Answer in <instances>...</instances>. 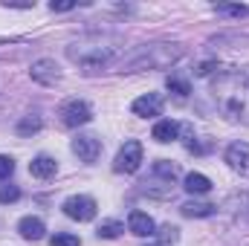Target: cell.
Returning a JSON list of instances; mask_svg holds the SVG:
<instances>
[{"label": "cell", "instance_id": "cell-1", "mask_svg": "<svg viewBox=\"0 0 249 246\" xmlns=\"http://www.w3.org/2000/svg\"><path fill=\"white\" fill-rule=\"evenodd\" d=\"M212 96L217 110L229 122L249 124V75L247 72H223L212 84Z\"/></svg>", "mask_w": 249, "mask_h": 246}, {"label": "cell", "instance_id": "cell-2", "mask_svg": "<svg viewBox=\"0 0 249 246\" xmlns=\"http://www.w3.org/2000/svg\"><path fill=\"white\" fill-rule=\"evenodd\" d=\"M119 53H122V47L110 35H81L78 41H72L67 47V58L78 67H84V70L107 67Z\"/></svg>", "mask_w": 249, "mask_h": 246}, {"label": "cell", "instance_id": "cell-3", "mask_svg": "<svg viewBox=\"0 0 249 246\" xmlns=\"http://www.w3.org/2000/svg\"><path fill=\"white\" fill-rule=\"evenodd\" d=\"M183 55L180 47L174 44H148V47H139L130 58H124L122 67L124 70H162V67H171Z\"/></svg>", "mask_w": 249, "mask_h": 246}, {"label": "cell", "instance_id": "cell-4", "mask_svg": "<svg viewBox=\"0 0 249 246\" xmlns=\"http://www.w3.org/2000/svg\"><path fill=\"white\" fill-rule=\"evenodd\" d=\"M61 209L70 220H78V223H90V220L96 217V211H99L96 200L87 197V194H72V197H67Z\"/></svg>", "mask_w": 249, "mask_h": 246}, {"label": "cell", "instance_id": "cell-5", "mask_svg": "<svg viewBox=\"0 0 249 246\" xmlns=\"http://www.w3.org/2000/svg\"><path fill=\"white\" fill-rule=\"evenodd\" d=\"M139 165H142V142L127 139L122 148H119L116 159H113V171L116 174H136Z\"/></svg>", "mask_w": 249, "mask_h": 246}, {"label": "cell", "instance_id": "cell-6", "mask_svg": "<svg viewBox=\"0 0 249 246\" xmlns=\"http://www.w3.org/2000/svg\"><path fill=\"white\" fill-rule=\"evenodd\" d=\"M58 116H61V122L67 124V127H81V124H87L90 119H93V107H90L87 102L70 99L67 105H61Z\"/></svg>", "mask_w": 249, "mask_h": 246}, {"label": "cell", "instance_id": "cell-7", "mask_svg": "<svg viewBox=\"0 0 249 246\" xmlns=\"http://www.w3.org/2000/svg\"><path fill=\"white\" fill-rule=\"evenodd\" d=\"M72 154L81 159V162H96L102 157V139L93 136V133H78L72 139Z\"/></svg>", "mask_w": 249, "mask_h": 246}, {"label": "cell", "instance_id": "cell-8", "mask_svg": "<svg viewBox=\"0 0 249 246\" xmlns=\"http://www.w3.org/2000/svg\"><path fill=\"white\" fill-rule=\"evenodd\" d=\"M29 75H32V81H38V84H44V87H55V84L61 81V67L53 61V58H41V61L32 64Z\"/></svg>", "mask_w": 249, "mask_h": 246}, {"label": "cell", "instance_id": "cell-9", "mask_svg": "<svg viewBox=\"0 0 249 246\" xmlns=\"http://www.w3.org/2000/svg\"><path fill=\"white\" fill-rule=\"evenodd\" d=\"M226 162L241 177H249V142H232L226 148Z\"/></svg>", "mask_w": 249, "mask_h": 246}, {"label": "cell", "instance_id": "cell-10", "mask_svg": "<svg viewBox=\"0 0 249 246\" xmlns=\"http://www.w3.org/2000/svg\"><path fill=\"white\" fill-rule=\"evenodd\" d=\"M130 110H133L136 116H142V119H154V116L162 113V96H160V93H145V96H139V99L130 105Z\"/></svg>", "mask_w": 249, "mask_h": 246}, {"label": "cell", "instance_id": "cell-11", "mask_svg": "<svg viewBox=\"0 0 249 246\" xmlns=\"http://www.w3.org/2000/svg\"><path fill=\"white\" fill-rule=\"evenodd\" d=\"M127 229H130L136 238H151V235L157 232V223H154V217L145 214V211H130V217H127Z\"/></svg>", "mask_w": 249, "mask_h": 246}, {"label": "cell", "instance_id": "cell-12", "mask_svg": "<svg viewBox=\"0 0 249 246\" xmlns=\"http://www.w3.org/2000/svg\"><path fill=\"white\" fill-rule=\"evenodd\" d=\"M55 171H58V162L53 157H47V154H38L29 162V174L38 177V180H50V177H55Z\"/></svg>", "mask_w": 249, "mask_h": 246}, {"label": "cell", "instance_id": "cell-13", "mask_svg": "<svg viewBox=\"0 0 249 246\" xmlns=\"http://www.w3.org/2000/svg\"><path fill=\"white\" fill-rule=\"evenodd\" d=\"M18 232H20L23 241H41V238L47 235V223H44L41 217H23V220L18 223Z\"/></svg>", "mask_w": 249, "mask_h": 246}, {"label": "cell", "instance_id": "cell-14", "mask_svg": "<svg viewBox=\"0 0 249 246\" xmlns=\"http://www.w3.org/2000/svg\"><path fill=\"white\" fill-rule=\"evenodd\" d=\"M151 136L157 139V142H174L177 136H180V124L174 122V119H160V122L154 124V130H151Z\"/></svg>", "mask_w": 249, "mask_h": 246}, {"label": "cell", "instance_id": "cell-15", "mask_svg": "<svg viewBox=\"0 0 249 246\" xmlns=\"http://www.w3.org/2000/svg\"><path fill=\"white\" fill-rule=\"evenodd\" d=\"M183 188H186L188 194H209L212 191V180L206 174L191 171V174H186V180H183Z\"/></svg>", "mask_w": 249, "mask_h": 246}, {"label": "cell", "instance_id": "cell-16", "mask_svg": "<svg viewBox=\"0 0 249 246\" xmlns=\"http://www.w3.org/2000/svg\"><path fill=\"white\" fill-rule=\"evenodd\" d=\"M214 209L217 206H212V203H186V206H180L183 217H212Z\"/></svg>", "mask_w": 249, "mask_h": 246}, {"label": "cell", "instance_id": "cell-17", "mask_svg": "<svg viewBox=\"0 0 249 246\" xmlns=\"http://www.w3.org/2000/svg\"><path fill=\"white\" fill-rule=\"evenodd\" d=\"M122 232H124V226L119 223V220H102L99 229H96V235L105 238V241H113V238H119Z\"/></svg>", "mask_w": 249, "mask_h": 246}, {"label": "cell", "instance_id": "cell-18", "mask_svg": "<svg viewBox=\"0 0 249 246\" xmlns=\"http://www.w3.org/2000/svg\"><path fill=\"white\" fill-rule=\"evenodd\" d=\"M154 174H157V177H165L168 183H174L177 174H180V168H177L174 162H168V159H157V162H154Z\"/></svg>", "mask_w": 249, "mask_h": 246}, {"label": "cell", "instance_id": "cell-19", "mask_svg": "<svg viewBox=\"0 0 249 246\" xmlns=\"http://www.w3.org/2000/svg\"><path fill=\"white\" fill-rule=\"evenodd\" d=\"M165 87L174 93V96H180V99H186L188 93H191V84H188L183 75H168V81H165Z\"/></svg>", "mask_w": 249, "mask_h": 246}, {"label": "cell", "instance_id": "cell-20", "mask_svg": "<svg viewBox=\"0 0 249 246\" xmlns=\"http://www.w3.org/2000/svg\"><path fill=\"white\" fill-rule=\"evenodd\" d=\"M38 130H41V116H26V119L18 122V133H20V136H26V133H38Z\"/></svg>", "mask_w": 249, "mask_h": 246}, {"label": "cell", "instance_id": "cell-21", "mask_svg": "<svg viewBox=\"0 0 249 246\" xmlns=\"http://www.w3.org/2000/svg\"><path fill=\"white\" fill-rule=\"evenodd\" d=\"M50 246H81V238L70 235V232H58V235L50 238Z\"/></svg>", "mask_w": 249, "mask_h": 246}, {"label": "cell", "instance_id": "cell-22", "mask_svg": "<svg viewBox=\"0 0 249 246\" xmlns=\"http://www.w3.org/2000/svg\"><path fill=\"white\" fill-rule=\"evenodd\" d=\"M20 200V188L18 185H12V183H6V185H0V203L6 206V203H18Z\"/></svg>", "mask_w": 249, "mask_h": 246}, {"label": "cell", "instance_id": "cell-23", "mask_svg": "<svg viewBox=\"0 0 249 246\" xmlns=\"http://www.w3.org/2000/svg\"><path fill=\"white\" fill-rule=\"evenodd\" d=\"M217 15H229V18H247L249 6H214Z\"/></svg>", "mask_w": 249, "mask_h": 246}, {"label": "cell", "instance_id": "cell-24", "mask_svg": "<svg viewBox=\"0 0 249 246\" xmlns=\"http://www.w3.org/2000/svg\"><path fill=\"white\" fill-rule=\"evenodd\" d=\"M12 171H15V159L6 157V154H0V180H9Z\"/></svg>", "mask_w": 249, "mask_h": 246}, {"label": "cell", "instance_id": "cell-25", "mask_svg": "<svg viewBox=\"0 0 249 246\" xmlns=\"http://www.w3.org/2000/svg\"><path fill=\"white\" fill-rule=\"evenodd\" d=\"M154 235H160V241H162V244H168V241L174 244V241H177V229H174V226H162V229H160V232H154ZM162 244H160V246H162Z\"/></svg>", "mask_w": 249, "mask_h": 246}, {"label": "cell", "instance_id": "cell-26", "mask_svg": "<svg viewBox=\"0 0 249 246\" xmlns=\"http://www.w3.org/2000/svg\"><path fill=\"white\" fill-rule=\"evenodd\" d=\"M50 9H53V12H70V9H75V3H70V0H67V3H55V0H53Z\"/></svg>", "mask_w": 249, "mask_h": 246}]
</instances>
